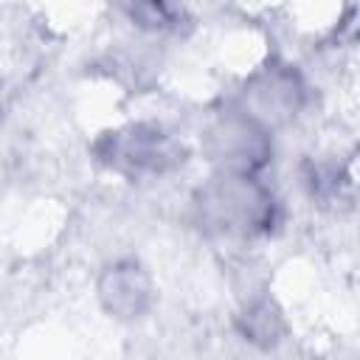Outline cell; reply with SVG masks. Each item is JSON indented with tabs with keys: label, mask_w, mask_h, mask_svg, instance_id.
I'll use <instances>...</instances> for the list:
<instances>
[{
	"label": "cell",
	"mask_w": 360,
	"mask_h": 360,
	"mask_svg": "<svg viewBox=\"0 0 360 360\" xmlns=\"http://www.w3.org/2000/svg\"><path fill=\"white\" fill-rule=\"evenodd\" d=\"M197 225L214 236L250 239L267 233L278 219L276 194L245 172H217L191 200Z\"/></svg>",
	"instance_id": "obj_1"
},
{
	"label": "cell",
	"mask_w": 360,
	"mask_h": 360,
	"mask_svg": "<svg viewBox=\"0 0 360 360\" xmlns=\"http://www.w3.org/2000/svg\"><path fill=\"white\" fill-rule=\"evenodd\" d=\"M98 298L104 309L115 318H138L146 312L152 301V278L149 273L132 262L121 259L110 264L98 278Z\"/></svg>",
	"instance_id": "obj_5"
},
{
	"label": "cell",
	"mask_w": 360,
	"mask_h": 360,
	"mask_svg": "<svg viewBox=\"0 0 360 360\" xmlns=\"http://www.w3.org/2000/svg\"><path fill=\"white\" fill-rule=\"evenodd\" d=\"M101 163L127 177H158L186 163V146L158 124H129L93 146Z\"/></svg>",
	"instance_id": "obj_2"
},
{
	"label": "cell",
	"mask_w": 360,
	"mask_h": 360,
	"mask_svg": "<svg viewBox=\"0 0 360 360\" xmlns=\"http://www.w3.org/2000/svg\"><path fill=\"white\" fill-rule=\"evenodd\" d=\"M242 332L245 338L262 343V346H270L278 340L281 335V315L278 309L270 304V301H256L245 309L242 315Z\"/></svg>",
	"instance_id": "obj_6"
},
{
	"label": "cell",
	"mask_w": 360,
	"mask_h": 360,
	"mask_svg": "<svg viewBox=\"0 0 360 360\" xmlns=\"http://www.w3.org/2000/svg\"><path fill=\"white\" fill-rule=\"evenodd\" d=\"M129 17L146 28H172L180 17V8L166 6V3H141V6L129 8Z\"/></svg>",
	"instance_id": "obj_7"
},
{
	"label": "cell",
	"mask_w": 360,
	"mask_h": 360,
	"mask_svg": "<svg viewBox=\"0 0 360 360\" xmlns=\"http://www.w3.org/2000/svg\"><path fill=\"white\" fill-rule=\"evenodd\" d=\"M202 149L219 166V172L253 174L267 163L273 143H270V132L262 124H256L242 110H236L217 118L208 127L202 138Z\"/></svg>",
	"instance_id": "obj_3"
},
{
	"label": "cell",
	"mask_w": 360,
	"mask_h": 360,
	"mask_svg": "<svg viewBox=\"0 0 360 360\" xmlns=\"http://www.w3.org/2000/svg\"><path fill=\"white\" fill-rule=\"evenodd\" d=\"M304 98H307V87L298 70L273 62L248 79L242 90V112L270 132V127L292 121Z\"/></svg>",
	"instance_id": "obj_4"
}]
</instances>
